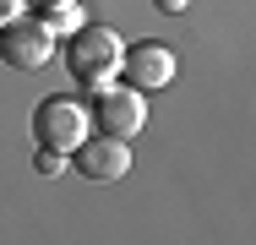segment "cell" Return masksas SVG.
Returning <instances> with one entry per match:
<instances>
[{"label": "cell", "instance_id": "cell-9", "mask_svg": "<svg viewBox=\"0 0 256 245\" xmlns=\"http://www.w3.org/2000/svg\"><path fill=\"white\" fill-rule=\"evenodd\" d=\"M158 11H169V16H180V11H186V6H191V0H153Z\"/></svg>", "mask_w": 256, "mask_h": 245}, {"label": "cell", "instance_id": "cell-4", "mask_svg": "<svg viewBox=\"0 0 256 245\" xmlns=\"http://www.w3.org/2000/svg\"><path fill=\"white\" fill-rule=\"evenodd\" d=\"M93 120H98L104 136L131 142V136L148 126V93H136V88H98V98H93Z\"/></svg>", "mask_w": 256, "mask_h": 245}, {"label": "cell", "instance_id": "cell-2", "mask_svg": "<svg viewBox=\"0 0 256 245\" xmlns=\"http://www.w3.org/2000/svg\"><path fill=\"white\" fill-rule=\"evenodd\" d=\"M54 28L44 16H16L11 28H0V60L11 71H44L54 60Z\"/></svg>", "mask_w": 256, "mask_h": 245}, {"label": "cell", "instance_id": "cell-8", "mask_svg": "<svg viewBox=\"0 0 256 245\" xmlns=\"http://www.w3.org/2000/svg\"><path fill=\"white\" fill-rule=\"evenodd\" d=\"M16 16H28V0H0V28H11Z\"/></svg>", "mask_w": 256, "mask_h": 245}, {"label": "cell", "instance_id": "cell-10", "mask_svg": "<svg viewBox=\"0 0 256 245\" xmlns=\"http://www.w3.org/2000/svg\"><path fill=\"white\" fill-rule=\"evenodd\" d=\"M33 11H60V6H71V0H28Z\"/></svg>", "mask_w": 256, "mask_h": 245}, {"label": "cell", "instance_id": "cell-3", "mask_svg": "<svg viewBox=\"0 0 256 245\" xmlns=\"http://www.w3.org/2000/svg\"><path fill=\"white\" fill-rule=\"evenodd\" d=\"M33 136L38 147H54V152H76V142L88 136V109L76 98H44L33 109Z\"/></svg>", "mask_w": 256, "mask_h": 245}, {"label": "cell", "instance_id": "cell-7", "mask_svg": "<svg viewBox=\"0 0 256 245\" xmlns=\"http://www.w3.org/2000/svg\"><path fill=\"white\" fill-rule=\"evenodd\" d=\"M33 164H38V174H60V169H66V152H54V147H38V158H33Z\"/></svg>", "mask_w": 256, "mask_h": 245}, {"label": "cell", "instance_id": "cell-1", "mask_svg": "<svg viewBox=\"0 0 256 245\" xmlns=\"http://www.w3.org/2000/svg\"><path fill=\"white\" fill-rule=\"evenodd\" d=\"M120 54H126V44H120L114 28H104V22H82V28L71 33V44H66V66H71L76 82L104 88V82L120 71Z\"/></svg>", "mask_w": 256, "mask_h": 245}, {"label": "cell", "instance_id": "cell-6", "mask_svg": "<svg viewBox=\"0 0 256 245\" xmlns=\"http://www.w3.org/2000/svg\"><path fill=\"white\" fill-rule=\"evenodd\" d=\"M76 174H88V180H126L131 174V142H120V136H82L76 142Z\"/></svg>", "mask_w": 256, "mask_h": 245}, {"label": "cell", "instance_id": "cell-5", "mask_svg": "<svg viewBox=\"0 0 256 245\" xmlns=\"http://www.w3.org/2000/svg\"><path fill=\"white\" fill-rule=\"evenodd\" d=\"M120 71H126V88H136V93H158V88H169L174 82V71H180V60H174V49L169 44H131L120 54Z\"/></svg>", "mask_w": 256, "mask_h": 245}]
</instances>
